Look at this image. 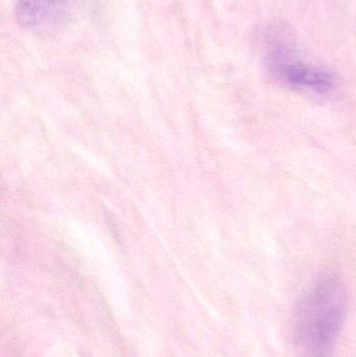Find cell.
I'll list each match as a JSON object with an SVG mask.
<instances>
[{"instance_id":"6da1fadb","label":"cell","mask_w":356,"mask_h":357,"mask_svg":"<svg viewBox=\"0 0 356 357\" xmlns=\"http://www.w3.org/2000/svg\"><path fill=\"white\" fill-rule=\"evenodd\" d=\"M347 310V294L334 275H324L305 291L290 325L295 357H330L334 351Z\"/></svg>"},{"instance_id":"7a4b0ae2","label":"cell","mask_w":356,"mask_h":357,"mask_svg":"<svg viewBox=\"0 0 356 357\" xmlns=\"http://www.w3.org/2000/svg\"><path fill=\"white\" fill-rule=\"evenodd\" d=\"M265 50L272 73L288 87L319 96L330 93L336 87V77L330 71L301 59L286 25L279 23L268 29Z\"/></svg>"},{"instance_id":"3957f363","label":"cell","mask_w":356,"mask_h":357,"mask_svg":"<svg viewBox=\"0 0 356 357\" xmlns=\"http://www.w3.org/2000/svg\"><path fill=\"white\" fill-rule=\"evenodd\" d=\"M72 6L73 0H16L15 14L25 29L48 33L66 23Z\"/></svg>"}]
</instances>
